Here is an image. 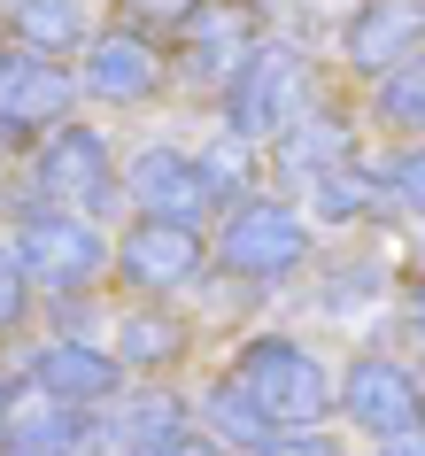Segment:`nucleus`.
<instances>
[{
    "instance_id": "1",
    "label": "nucleus",
    "mask_w": 425,
    "mask_h": 456,
    "mask_svg": "<svg viewBox=\"0 0 425 456\" xmlns=\"http://www.w3.org/2000/svg\"><path fill=\"white\" fill-rule=\"evenodd\" d=\"M240 387H248L279 426H309V418L332 410V387H325V371H317V356L294 348V340H256V348L240 356Z\"/></svg>"
},
{
    "instance_id": "2",
    "label": "nucleus",
    "mask_w": 425,
    "mask_h": 456,
    "mask_svg": "<svg viewBox=\"0 0 425 456\" xmlns=\"http://www.w3.org/2000/svg\"><path fill=\"white\" fill-rule=\"evenodd\" d=\"M302 256H309V232H302V216L286 209V201H248L225 224V264L248 271V279H286Z\"/></svg>"
},
{
    "instance_id": "3",
    "label": "nucleus",
    "mask_w": 425,
    "mask_h": 456,
    "mask_svg": "<svg viewBox=\"0 0 425 456\" xmlns=\"http://www.w3.org/2000/svg\"><path fill=\"white\" fill-rule=\"evenodd\" d=\"M294 86H302V62H294L286 47H256L233 70V86H225L233 132H240V140H263V132L294 124Z\"/></svg>"
},
{
    "instance_id": "4",
    "label": "nucleus",
    "mask_w": 425,
    "mask_h": 456,
    "mask_svg": "<svg viewBox=\"0 0 425 456\" xmlns=\"http://www.w3.org/2000/svg\"><path fill=\"white\" fill-rule=\"evenodd\" d=\"M348 418L364 433H379V441L387 433H410V426H425V387L395 356H364L348 371Z\"/></svg>"
},
{
    "instance_id": "5",
    "label": "nucleus",
    "mask_w": 425,
    "mask_h": 456,
    "mask_svg": "<svg viewBox=\"0 0 425 456\" xmlns=\"http://www.w3.org/2000/svg\"><path fill=\"white\" fill-rule=\"evenodd\" d=\"M193 271H201V232L186 216H147L124 240V279L140 294H170V287H186Z\"/></svg>"
},
{
    "instance_id": "6",
    "label": "nucleus",
    "mask_w": 425,
    "mask_h": 456,
    "mask_svg": "<svg viewBox=\"0 0 425 456\" xmlns=\"http://www.w3.org/2000/svg\"><path fill=\"white\" fill-rule=\"evenodd\" d=\"M24 271L39 279V287H54V294L86 287V279L101 271V232L78 224V216H31L24 224Z\"/></svg>"
},
{
    "instance_id": "7",
    "label": "nucleus",
    "mask_w": 425,
    "mask_h": 456,
    "mask_svg": "<svg viewBox=\"0 0 425 456\" xmlns=\"http://www.w3.org/2000/svg\"><path fill=\"white\" fill-rule=\"evenodd\" d=\"M410 47H425V0H364L348 16V62L356 70H402Z\"/></svg>"
},
{
    "instance_id": "8",
    "label": "nucleus",
    "mask_w": 425,
    "mask_h": 456,
    "mask_svg": "<svg viewBox=\"0 0 425 456\" xmlns=\"http://www.w3.org/2000/svg\"><path fill=\"white\" fill-rule=\"evenodd\" d=\"M256 54V8L248 0H201L186 16V70H201V77H217V70H240Z\"/></svg>"
},
{
    "instance_id": "9",
    "label": "nucleus",
    "mask_w": 425,
    "mask_h": 456,
    "mask_svg": "<svg viewBox=\"0 0 425 456\" xmlns=\"http://www.w3.org/2000/svg\"><path fill=\"white\" fill-rule=\"evenodd\" d=\"M70 109V77L54 70L47 54H24L0 70V132H39Z\"/></svg>"
},
{
    "instance_id": "10",
    "label": "nucleus",
    "mask_w": 425,
    "mask_h": 456,
    "mask_svg": "<svg viewBox=\"0 0 425 456\" xmlns=\"http://www.w3.org/2000/svg\"><path fill=\"white\" fill-rule=\"evenodd\" d=\"M132 193H140L147 216H186L209 201V170H193L186 155H170V147H147L140 163H132Z\"/></svg>"
},
{
    "instance_id": "11",
    "label": "nucleus",
    "mask_w": 425,
    "mask_h": 456,
    "mask_svg": "<svg viewBox=\"0 0 425 456\" xmlns=\"http://www.w3.org/2000/svg\"><path fill=\"white\" fill-rule=\"evenodd\" d=\"M109 147L94 140V132H78V124H62L47 140V155H39V193H62V201H101L109 193Z\"/></svg>"
},
{
    "instance_id": "12",
    "label": "nucleus",
    "mask_w": 425,
    "mask_h": 456,
    "mask_svg": "<svg viewBox=\"0 0 425 456\" xmlns=\"http://www.w3.org/2000/svg\"><path fill=\"white\" fill-rule=\"evenodd\" d=\"M86 86H94L101 101H147L155 86H163V54L147 47V39H101L94 54H86Z\"/></svg>"
},
{
    "instance_id": "13",
    "label": "nucleus",
    "mask_w": 425,
    "mask_h": 456,
    "mask_svg": "<svg viewBox=\"0 0 425 456\" xmlns=\"http://www.w3.org/2000/svg\"><path fill=\"white\" fill-rule=\"evenodd\" d=\"M39 371V387H47L54 403H109L117 395V356H101V348H47V356L31 363Z\"/></svg>"
},
{
    "instance_id": "14",
    "label": "nucleus",
    "mask_w": 425,
    "mask_h": 456,
    "mask_svg": "<svg viewBox=\"0 0 425 456\" xmlns=\"http://www.w3.org/2000/svg\"><path fill=\"white\" fill-rule=\"evenodd\" d=\"M209 418H217V433H225V449H248V456H263L271 441H279V433H271L279 418H271V410H263V403H256V395H248L240 379L209 395Z\"/></svg>"
},
{
    "instance_id": "15",
    "label": "nucleus",
    "mask_w": 425,
    "mask_h": 456,
    "mask_svg": "<svg viewBox=\"0 0 425 456\" xmlns=\"http://www.w3.org/2000/svg\"><path fill=\"white\" fill-rule=\"evenodd\" d=\"M279 163H286V170H302V178H325V170H340V163H348V124H332V117L286 124Z\"/></svg>"
},
{
    "instance_id": "16",
    "label": "nucleus",
    "mask_w": 425,
    "mask_h": 456,
    "mask_svg": "<svg viewBox=\"0 0 425 456\" xmlns=\"http://www.w3.org/2000/svg\"><path fill=\"white\" fill-rule=\"evenodd\" d=\"M16 39H24L31 54H62V47H78L86 39V16H78V0H24L16 8Z\"/></svg>"
},
{
    "instance_id": "17",
    "label": "nucleus",
    "mask_w": 425,
    "mask_h": 456,
    "mask_svg": "<svg viewBox=\"0 0 425 456\" xmlns=\"http://www.w3.org/2000/svg\"><path fill=\"white\" fill-rule=\"evenodd\" d=\"M379 124L387 132H425V54L379 77Z\"/></svg>"
},
{
    "instance_id": "18",
    "label": "nucleus",
    "mask_w": 425,
    "mask_h": 456,
    "mask_svg": "<svg viewBox=\"0 0 425 456\" xmlns=\"http://www.w3.org/2000/svg\"><path fill=\"white\" fill-rule=\"evenodd\" d=\"M178 340H186V333H178L170 317L140 310V317L117 333V356H124V363H170V356H178Z\"/></svg>"
},
{
    "instance_id": "19",
    "label": "nucleus",
    "mask_w": 425,
    "mask_h": 456,
    "mask_svg": "<svg viewBox=\"0 0 425 456\" xmlns=\"http://www.w3.org/2000/svg\"><path fill=\"white\" fill-rule=\"evenodd\" d=\"M170 433H178V403H170V395H155V403H132V410H124V426H117V449L147 456L155 441H170Z\"/></svg>"
},
{
    "instance_id": "20",
    "label": "nucleus",
    "mask_w": 425,
    "mask_h": 456,
    "mask_svg": "<svg viewBox=\"0 0 425 456\" xmlns=\"http://www.w3.org/2000/svg\"><path fill=\"white\" fill-rule=\"evenodd\" d=\"M317 209H325V216H364V209H372V186L340 163V170H325V178H317Z\"/></svg>"
},
{
    "instance_id": "21",
    "label": "nucleus",
    "mask_w": 425,
    "mask_h": 456,
    "mask_svg": "<svg viewBox=\"0 0 425 456\" xmlns=\"http://www.w3.org/2000/svg\"><path fill=\"white\" fill-rule=\"evenodd\" d=\"M31 302V271H24V248H0V333L24 317Z\"/></svg>"
},
{
    "instance_id": "22",
    "label": "nucleus",
    "mask_w": 425,
    "mask_h": 456,
    "mask_svg": "<svg viewBox=\"0 0 425 456\" xmlns=\"http://www.w3.org/2000/svg\"><path fill=\"white\" fill-rule=\"evenodd\" d=\"M395 193L410 201V209H425V147H410V155L395 163Z\"/></svg>"
},
{
    "instance_id": "23",
    "label": "nucleus",
    "mask_w": 425,
    "mask_h": 456,
    "mask_svg": "<svg viewBox=\"0 0 425 456\" xmlns=\"http://www.w3.org/2000/svg\"><path fill=\"white\" fill-rule=\"evenodd\" d=\"M201 170H209V193H240V178H248V163H240V155H225V147H217Z\"/></svg>"
},
{
    "instance_id": "24",
    "label": "nucleus",
    "mask_w": 425,
    "mask_h": 456,
    "mask_svg": "<svg viewBox=\"0 0 425 456\" xmlns=\"http://www.w3.org/2000/svg\"><path fill=\"white\" fill-rule=\"evenodd\" d=\"M124 8H132V16H155V24H186L201 0H124Z\"/></svg>"
},
{
    "instance_id": "25",
    "label": "nucleus",
    "mask_w": 425,
    "mask_h": 456,
    "mask_svg": "<svg viewBox=\"0 0 425 456\" xmlns=\"http://www.w3.org/2000/svg\"><path fill=\"white\" fill-rule=\"evenodd\" d=\"M263 456H340V449H332L325 433H294V441H271Z\"/></svg>"
},
{
    "instance_id": "26",
    "label": "nucleus",
    "mask_w": 425,
    "mask_h": 456,
    "mask_svg": "<svg viewBox=\"0 0 425 456\" xmlns=\"http://www.w3.org/2000/svg\"><path fill=\"white\" fill-rule=\"evenodd\" d=\"M147 456H217V441H193V433H170V441H155Z\"/></svg>"
},
{
    "instance_id": "27",
    "label": "nucleus",
    "mask_w": 425,
    "mask_h": 456,
    "mask_svg": "<svg viewBox=\"0 0 425 456\" xmlns=\"http://www.w3.org/2000/svg\"><path fill=\"white\" fill-rule=\"evenodd\" d=\"M379 456H425V426H410V433H387V449Z\"/></svg>"
},
{
    "instance_id": "28",
    "label": "nucleus",
    "mask_w": 425,
    "mask_h": 456,
    "mask_svg": "<svg viewBox=\"0 0 425 456\" xmlns=\"http://www.w3.org/2000/svg\"><path fill=\"white\" fill-rule=\"evenodd\" d=\"M0 441H8V387H0Z\"/></svg>"
},
{
    "instance_id": "29",
    "label": "nucleus",
    "mask_w": 425,
    "mask_h": 456,
    "mask_svg": "<svg viewBox=\"0 0 425 456\" xmlns=\"http://www.w3.org/2000/svg\"><path fill=\"white\" fill-rule=\"evenodd\" d=\"M418 325H425V287H418Z\"/></svg>"
},
{
    "instance_id": "30",
    "label": "nucleus",
    "mask_w": 425,
    "mask_h": 456,
    "mask_svg": "<svg viewBox=\"0 0 425 456\" xmlns=\"http://www.w3.org/2000/svg\"><path fill=\"white\" fill-rule=\"evenodd\" d=\"M8 62H16V54H8V47H0V70H8Z\"/></svg>"
}]
</instances>
